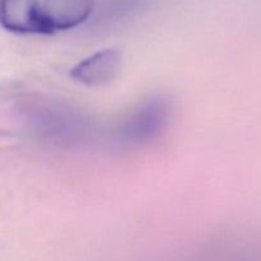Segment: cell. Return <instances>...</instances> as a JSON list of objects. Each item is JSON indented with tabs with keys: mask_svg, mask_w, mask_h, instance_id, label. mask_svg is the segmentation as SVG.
Masks as SVG:
<instances>
[{
	"mask_svg": "<svg viewBox=\"0 0 261 261\" xmlns=\"http://www.w3.org/2000/svg\"><path fill=\"white\" fill-rule=\"evenodd\" d=\"M94 0H0V24L23 35H53L91 17Z\"/></svg>",
	"mask_w": 261,
	"mask_h": 261,
	"instance_id": "1",
	"label": "cell"
},
{
	"mask_svg": "<svg viewBox=\"0 0 261 261\" xmlns=\"http://www.w3.org/2000/svg\"><path fill=\"white\" fill-rule=\"evenodd\" d=\"M121 64V53L116 48H106L76 64L71 69L70 76L84 86L99 87L119 75Z\"/></svg>",
	"mask_w": 261,
	"mask_h": 261,
	"instance_id": "2",
	"label": "cell"
}]
</instances>
